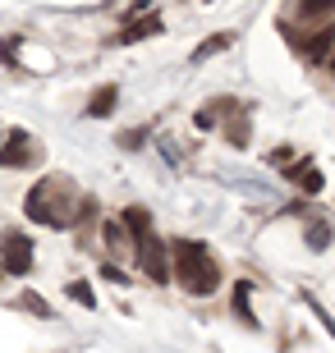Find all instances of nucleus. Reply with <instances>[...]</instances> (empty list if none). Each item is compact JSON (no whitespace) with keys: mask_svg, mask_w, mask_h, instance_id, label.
<instances>
[{"mask_svg":"<svg viewBox=\"0 0 335 353\" xmlns=\"http://www.w3.org/2000/svg\"><path fill=\"white\" fill-rule=\"evenodd\" d=\"M23 211H28V221H37V225H69L78 211H92V202L78 197L69 179H41L28 193Z\"/></svg>","mask_w":335,"mask_h":353,"instance_id":"nucleus-1","label":"nucleus"},{"mask_svg":"<svg viewBox=\"0 0 335 353\" xmlns=\"http://www.w3.org/2000/svg\"><path fill=\"white\" fill-rule=\"evenodd\" d=\"M170 275H175V280H180L189 294H198V299L216 294V285H220V266L211 262V252H207L202 243H189V239H180V243H175Z\"/></svg>","mask_w":335,"mask_h":353,"instance_id":"nucleus-2","label":"nucleus"},{"mask_svg":"<svg viewBox=\"0 0 335 353\" xmlns=\"http://www.w3.org/2000/svg\"><path fill=\"white\" fill-rule=\"evenodd\" d=\"M138 266L147 271V280H156V285L170 280V257H166V248H161L156 234H138Z\"/></svg>","mask_w":335,"mask_h":353,"instance_id":"nucleus-3","label":"nucleus"},{"mask_svg":"<svg viewBox=\"0 0 335 353\" xmlns=\"http://www.w3.org/2000/svg\"><path fill=\"white\" fill-rule=\"evenodd\" d=\"M0 271H10V275L32 271V243H28V234H5L0 239Z\"/></svg>","mask_w":335,"mask_h":353,"instance_id":"nucleus-4","label":"nucleus"},{"mask_svg":"<svg viewBox=\"0 0 335 353\" xmlns=\"http://www.w3.org/2000/svg\"><path fill=\"white\" fill-rule=\"evenodd\" d=\"M32 161H37V147H32V138H28L23 129H14L10 143L0 147V165H5V170H19V165H32Z\"/></svg>","mask_w":335,"mask_h":353,"instance_id":"nucleus-5","label":"nucleus"},{"mask_svg":"<svg viewBox=\"0 0 335 353\" xmlns=\"http://www.w3.org/2000/svg\"><path fill=\"white\" fill-rule=\"evenodd\" d=\"M152 32H161V14H142V19H133L129 28H124V46H133V41L152 37Z\"/></svg>","mask_w":335,"mask_h":353,"instance_id":"nucleus-6","label":"nucleus"},{"mask_svg":"<svg viewBox=\"0 0 335 353\" xmlns=\"http://www.w3.org/2000/svg\"><path fill=\"white\" fill-rule=\"evenodd\" d=\"M115 101H119V92H115V88H102V92L88 101V115H92V119H106L111 110H115Z\"/></svg>","mask_w":335,"mask_h":353,"instance_id":"nucleus-7","label":"nucleus"},{"mask_svg":"<svg viewBox=\"0 0 335 353\" xmlns=\"http://www.w3.org/2000/svg\"><path fill=\"white\" fill-rule=\"evenodd\" d=\"M331 46H335V32H331V28H322V32H317V37L303 46V55H308L312 65H317V60H326V55H331Z\"/></svg>","mask_w":335,"mask_h":353,"instance_id":"nucleus-8","label":"nucleus"},{"mask_svg":"<svg viewBox=\"0 0 335 353\" xmlns=\"http://www.w3.org/2000/svg\"><path fill=\"white\" fill-rule=\"evenodd\" d=\"M230 41H234V32H216V37H207L202 46L193 51V60H211V55H216V51H225Z\"/></svg>","mask_w":335,"mask_h":353,"instance_id":"nucleus-9","label":"nucleus"},{"mask_svg":"<svg viewBox=\"0 0 335 353\" xmlns=\"http://www.w3.org/2000/svg\"><path fill=\"white\" fill-rule=\"evenodd\" d=\"M65 294H69L74 303H83V307H97V294H92V285H88V280H69V285H65Z\"/></svg>","mask_w":335,"mask_h":353,"instance_id":"nucleus-10","label":"nucleus"},{"mask_svg":"<svg viewBox=\"0 0 335 353\" xmlns=\"http://www.w3.org/2000/svg\"><path fill=\"white\" fill-rule=\"evenodd\" d=\"M335 0H298V19H322V14H331Z\"/></svg>","mask_w":335,"mask_h":353,"instance_id":"nucleus-11","label":"nucleus"},{"mask_svg":"<svg viewBox=\"0 0 335 353\" xmlns=\"http://www.w3.org/2000/svg\"><path fill=\"white\" fill-rule=\"evenodd\" d=\"M234 307H239V316H244L248 326H258V316H253V307H248V285L234 289Z\"/></svg>","mask_w":335,"mask_h":353,"instance_id":"nucleus-12","label":"nucleus"},{"mask_svg":"<svg viewBox=\"0 0 335 353\" xmlns=\"http://www.w3.org/2000/svg\"><path fill=\"white\" fill-rule=\"evenodd\" d=\"M294 174H298V183H303L308 193H322V174L312 170V165H303V170H294Z\"/></svg>","mask_w":335,"mask_h":353,"instance_id":"nucleus-13","label":"nucleus"},{"mask_svg":"<svg viewBox=\"0 0 335 353\" xmlns=\"http://www.w3.org/2000/svg\"><path fill=\"white\" fill-rule=\"evenodd\" d=\"M23 307H28L32 316H51V307H46V303H41L37 294H23Z\"/></svg>","mask_w":335,"mask_h":353,"instance_id":"nucleus-14","label":"nucleus"},{"mask_svg":"<svg viewBox=\"0 0 335 353\" xmlns=\"http://www.w3.org/2000/svg\"><path fill=\"white\" fill-rule=\"evenodd\" d=\"M106 243H111V248H124V230H119V225H106Z\"/></svg>","mask_w":335,"mask_h":353,"instance_id":"nucleus-15","label":"nucleus"},{"mask_svg":"<svg viewBox=\"0 0 335 353\" xmlns=\"http://www.w3.org/2000/svg\"><path fill=\"white\" fill-rule=\"evenodd\" d=\"M331 74H335V60H331Z\"/></svg>","mask_w":335,"mask_h":353,"instance_id":"nucleus-16","label":"nucleus"}]
</instances>
